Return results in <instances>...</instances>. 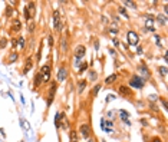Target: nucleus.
<instances>
[{
    "instance_id": "nucleus-20",
    "label": "nucleus",
    "mask_w": 168,
    "mask_h": 142,
    "mask_svg": "<svg viewBox=\"0 0 168 142\" xmlns=\"http://www.w3.org/2000/svg\"><path fill=\"white\" fill-rule=\"evenodd\" d=\"M68 50V42H66V37H62L61 39V52L65 53Z\"/></svg>"
},
{
    "instance_id": "nucleus-18",
    "label": "nucleus",
    "mask_w": 168,
    "mask_h": 142,
    "mask_svg": "<svg viewBox=\"0 0 168 142\" xmlns=\"http://www.w3.org/2000/svg\"><path fill=\"white\" fill-rule=\"evenodd\" d=\"M86 85H88V82L85 81V79H82V81L78 82V93H82V92H84V89L86 88Z\"/></svg>"
},
{
    "instance_id": "nucleus-16",
    "label": "nucleus",
    "mask_w": 168,
    "mask_h": 142,
    "mask_svg": "<svg viewBox=\"0 0 168 142\" xmlns=\"http://www.w3.org/2000/svg\"><path fill=\"white\" fill-rule=\"evenodd\" d=\"M17 59H19V53H17V52H10L9 56H7V62H9V63H14Z\"/></svg>"
},
{
    "instance_id": "nucleus-23",
    "label": "nucleus",
    "mask_w": 168,
    "mask_h": 142,
    "mask_svg": "<svg viewBox=\"0 0 168 142\" xmlns=\"http://www.w3.org/2000/svg\"><path fill=\"white\" fill-rule=\"evenodd\" d=\"M71 142H79L78 141V131H75V129L71 131Z\"/></svg>"
},
{
    "instance_id": "nucleus-39",
    "label": "nucleus",
    "mask_w": 168,
    "mask_h": 142,
    "mask_svg": "<svg viewBox=\"0 0 168 142\" xmlns=\"http://www.w3.org/2000/svg\"><path fill=\"white\" fill-rule=\"evenodd\" d=\"M6 13L9 14V16H10V14H12V7H9V6H7V9H6Z\"/></svg>"
},
{
    "instance_id": "nucleus-26",
    "label": "nucleus",
    "mask_w": 168,
    "mask_h": 142,
    "mask_svg": "<svg viewBox=\"0 0 168 142\" xmlns=\"http://www.w3.org/2000/svg\"><path fill=\"white\" fill-rule=\"evenodd\" d=\"M23 13H24V19H26L27 22H30L32 16H30V13H29V10H27V7H26V6H24V9H23Z\"/></svg>"
},
{
    "instance_id": "nucleus-1",
    "label": "nucleus",
    "mask_w": 168,
    "mask_h": 142,
    "mask_svg": "<svg viewBox=\"0 0 168 142\" xmlns=\"http://www.w3.org/2000/svg\"><path fill=\"white\" fill-rule=\"evenodd\" d=\"M145 85V81L139 76V75H134L131 79H129V88H137V89H142Z\"/></svg>"
},
{
    "instance_id": "nucleus-34",
    "label": "nucleus",
    "mask_w": 168,
    "mask_h": 142,
    "mask_svg": "<svg viewBox=\"0 0 168 142\" xmlns=\"http://www.w3.org/2000/svg\"><path fill=\"white\" fill-rule=\"evenodd\" d=\"M109 33H111V34H117L118 30L115 29V27H111V29H109Z\"/></svg>"
},
{
    "instance_id": "nucleus-3",
    "label": "nucleus",
    "mask_w": 168,
    "mask_h": 142,
    "mask_svg": "<svg viewBox=\"0 0 168 142\" xmlns=\"http://www.w3.org/2000/svg\"><path fill=\"white\" fill-rule=\"evenodd\" d=\"M53 26H55V29H56L57 33H61V32L63 30V26H65V24L61 22L59 12H55V13H53Z\"/></svg>"
},
{
    "instance_id": "nucleus-5",
    "label": "nucleus",
    "mask_w": 168,
    "mask_h": 142,
    "mask_svg": "<svg viewBox=\"0 0 168 142\" xmlns=\"http://www.w3.org/2000/svg\"><path fill=\"white\" fill-rule=\"evenodd\" d=\"M51 72H52V65L51 63H45L41 68V73L43 75V82H47L51 78Z\"/></svg>"
},
{
    "instance_id": "nucleus-41",
    "label": "nucleus",
    "mask_w": 168,
    "mask_h": 142,
    "mask_svg": "<svg viewBox=\"0 0 168 142\" xmlns=\"http://www.w3.org/2000/svg\"><path fill=\"white\" fill-rule=\"evenodd\" d=\"M149 99H151V101H157V96H155V95H151V96H149Z\"/></svg>"
},
{
    "instance_id": "nucleus-27",
    "label": "nucleus",
    "mask_w": 168,
    "mask_h": 142,
    "mask_svg": "<svg viewBox=\"0 0 168 142\" xmlns=\"http://www.w3.org/2000/svg\"><path fill=\"white\" fill-rule=\"evenodd\" d=\"M124 4L128 7H131V9H137V3H135V2H128V0H125Z\"/></svg>"
},
{
    "instance_id": "nucleus-7",
    "label": "nucleus",
    "mask_w": 168,
    "mask_h": 142,
    "mask_svg": "<svg viewBox=\"0 0 168 142\" xmlns=\"http://www.w3.org/2000/svg\"><path fill=\"white\" fill-rule=\"evenodd\" d=\"M79 132H81V135L84 136V138H89V136L92 135V128L89 124H82L81 126H79Z\"/></svg>"
},
{
    "instance_id": "nucleus-37",
    "label": "nucleus",
    "mask_w": 168,
    "mask_h": 142,
    "mask_svg": "<svg viewBox=\"0 0 168 142\" xmlns=\"http://www.w3.org/2000/svg\"><path fill=\"white\" fill-rule=\"evenodd\" d=\"M47 40H49V46H53V37L49 36V39H47Z\"/></svg>"
},
{
    "instance_id": "nucleus-38",
    "label": "nucleus",
    "mask_w": 168,
    "mask_h": 142,
    "mask_svg": "<svg viewBox=\"0 0 168 142\" xmlns=\"http://www.w3.org/2000/svg\"><path fill=\"white\" fill-rule=\"evenodd\" d=\"M111 99H115V96L114 95H108V98H106V102H109Z\"/></svg>"
},
{
    "instance_id": "nucleus-9",
    "label": "nucleus",
    "mask_w": 168,
    "mask_h": 142,
    "mask_svg": "<svg viewBox=\"0 0 168 142\" xmlns=\"http://www.w3.org/2000/svg\"><path fill=\"white\" fill-rule=\"evenodd\" d=\"M85 53H86V47L84 46V45H78L76 47H75V59H82L85 56Z\"/></svg>"
},
{
    "instance_id": "nucleus-36",
    "label": "nucleus",
    "mask_w": 168,
    "mask_h": 142,
    "mask_svg": "<svg viewBox=\"0 0 168 142\" xmlns=\"http://www.w3.org/2000/svg\"><path fill=\"white\" fill-rule=\"evenodd\" d=\"M41 52H42V47L39 49V50H37V55H36V59H37V60H41Z\"/></svg>"
},
{
    "instance_id": "nucleus-12",
    "label": "nucleus",
    "mask_w": 168,
    "mask_h": 142,
    "mask_svg": "<svg viewBox=\"0 0 168 142\" xmlns=\"http://www.w3.org/2000/svg\"><path fill=\"white\" fill-rule=\"evenodd\" d=\"M24 45H26V39L24 37H17V39H13V46L17 47V49H20V50H23L24 49Z\"/></svg>"
},
{
    "instance_id": "nucleus-6",
    "label": "nucleus",
    "mask_w": 168,
    "mask_h": 142,
    "mask_svg": "<svg viewBox=\"0 0 168 142\" xmlns=\"http://www.w3.org/2000/svg\"><path fill=\"white\" fill-rule=\"evenodd\" d=\"M118 93L121 95V96H124V98H129V96L134 95V92H132V89L129 86L121 85V86H118Z\"/></svg>"
},
{
    "instance_id": "nucleus-30",
    "label": "nucleus",
    "mask_w": 168,
    "mask_h": 142,
    "mask_svg": "<svg viewBox=\"0 0 168 142\" xmlns=\"http://www.w3.org/2000/svg\"><path fill=\"white\" fill-rule=\"evenodd\" d=\"M27 30H29V33H33L35 32V23L33 22H32V23L29 22V24H27Z\"/></svg>"
},
{
    "instance_id": "nucleus-33",
    "label": "nucleus",
    "mask_w": 168,
    "mask_h": 142,
    "mask_svg": "<svg viewBox=\"0 0 168 142\" xmlns=\"http://www.w3.org/2000/svg\"><path fill=\"white\" fill-rule=\"evenodd\" d=\"M6 43H7L6 39H0V47H4L6 46Z\"/></svg>"
},
{
    "instance_id": "nucleus-19",
    "label": "nucleus",
    "mask_w": 168,
    "mask_h": 142,
    "mask_svg": "<svg viewBox=\"0 0 168 142\" xmlns=\"http://www.w3.org/2000/svg\"><path fill=\"white\" fill-rule=\"evenodd\" d=\"M118 79V75L117 73H112V75H109L106 79H105V85H111V83H114L115 81Z\"/></svg>"
},
{
    "instance_id": "nucleus-10",
    "label": "nucleus",
    "mask_w": 168,
    "mask_h": 142,
    "mask_svg": "<svg viewBox=\"0 0 168 142\" xmlns=\"http://www.w3.org/2000/svg\"><path fill=\"white\" fill-rule=\"evenodd\" d=\"M10 29H12V33H20V30H22V22H20V19H13V20H12Z\"/></svg>"
},
{
    "instance_id": "nucleus-11",
    "label": "nucleus",
    "mask_w": 168,
    "mask_h": 142,
    "mask_svg": "<svg viewBox=\"0 0 168 142\" xmlns=\"http://www.w3.org/2000/svg\"><path fill=\"white\" fill-rule=\"evenodd\" d=\"M66 78H68V68L65 66V65H62L61 68H59V71H57V81L62 82Z\"/></svg>"
},
{
    "instance_id": "nucleus-24",
    "label": "nucleus",
    "mask_w": 168,
    "mask_h": 142,
    "mask_svg": "<svg viewBox=\"0 0 168 142\" xmlns=\"http://www.w3.org/2000/svg\"><path fill=\"white\" fill-rule=\"evenodd\" d=\"M118 12H119V14H121V16H124L125 19H129V16H128L127 10H125V9H124V7H122V6H119V7H118Z\"/></svg>"
},
{
    "instance_id": "nucleus-40",
    "label": "nucleus",
    "mask_w": 168,
    "mask_h": 142,
    "mask_svg": "<svg viewBox=\"0 0 168 142\" xmlns=\"http://www.w3.org/2000/svg\"><path fill=\"white\" fill-rule=\"evenodd\" d=\"M137 50H138V52H137L138 55H142V47H141V46H138V49H137Z\"/></svg>"
},
{
    "instance_id": "nucleus-13",
    "label": "nucleus",
    "mask_w": 168,
    "mask_h": 142,
    "mask_svg": "<svg viewBox=\"0 0 168 142\" xmlns=\"http://www.w3.org/2000/svg\"><path fill=\"white\" fill-rule=\"evenodd\" d=\"M43 83V75L41 73V72H37L36 75H35V81H33V86L35 88H39L41 85Z\"/></svg>"
},
{
    "instance_id": "nucleus-32",
    "label": "nucleus",
    "mask_w": 168,
    "mask_h": 142,
    "mask_svg": "<svg viewBox=\"0 0 168 142\" xmlns=\"http://www.w3.org/2000/svg\"><path fill=\"white\" fill-rule=\"evenodd\" d=\"M151 142H164V141H162V139L160 138V136H154V138L151 139Z\"/></svg>"
},
{
    "instance_id": "nucleus-31",
    "label": "nucleus",
    "mask_w": 168,
    "mask_h": 142,
    "mask_svg": "<svg viewBox=\"0 0 168 142\" xmlns=\"http://www.w3.org/2000/svg\"><path fill=\"white\" fill-rule=\"evenodd\" d=\"M86 69H88V63H85V62H84V63H82L81 66H79V72L82 73V72H85Z\"/></svg>"
},
{
    "instance_id": "nucleus-15",
    "label": "nucleus",
    "mask_w": 168,
    "mask_h": 142,
    "mask_svg": "<svg viewBox=\"0 0 168 142\" xmlns=\"http://www.w3.org/2000/svg\"><path fill=\"white\" fill-rule=\"evenodd\" d=\"M32 66H33V59L29 56V58L26 59V65H24V68H23V75L29 73V71L32 69Z\"/></svg>"
},
{
    "instance_id": "nucleus-21",
    "label": "nucleus",
    "mask_w": 168,
    "mask_h": 142,
    "mask_svg": "<svg viewBox=\"0 0 168 142\" xmlns=\"http://www.w3.org/2000/svg\"><path fill=\"white\" fill-rule=\"evenodd\" d=\"M101 88H102V85H101V83H96V85L94 86V89H92V92H91V95L94 96V98H96V96H98V92L101 91Z\"/></svg>"
},
{
    "instance_id": "nucleus-8",
    "label": "nucleus",
    "mask_w": 168,
    "mask_h": 142,
    "mask_svg": "<svg viewBox=\"0 0 168 142\" xmlns=\"http://www.w3.org/2000/svg\"><path fill=\"white\" fill-rule=\"evenodd\" d=\"M138 71L141 72V75H142L141 78L144 79V81H145V79L148 81V79L151 78V72H149V69L147 68V65H145V63H141V65H139V66H138Z\"/></svg>"
},
{
    "instance_id": "nucleus-28",
    "label": "nucleus",
    "mask_w": 168,
    "mask_h": 142,
    "mask_svg": "<svg viewBox=\"0 0 168 142\" xmlns=\"http://www.w3.org/2000/svg\"><path fill=\"white\" fill-rule=\"evenodd\" d=\"M158 72L161 73L162 78H165V76H167V68H165V66H160V68H158Z\"/></svg>"
},
{
    "instance_id": "nucleus-25",
    "label": "nucleus",
    "mask_w": 168,
    "mask_h": 142,
    "mask_svg": "<svg viewBox=\"0 0 168 142\" xmlns=\"http://www.w3.org/2000/svg\"><path fill=\"white\" fill-rule=\"evenodd\" d=\"M119 116H121L124 121H127L128 122V118H129V113L128 112H125V111H119Z\"/></svg>"
},
{
    "instance_id": "nucleus-2",
    "label": "nucleus",
    "mask_w": 168,
    "mask_h": 142,
    "mask_svg": "<svg viewBox=\"0 0 168 142\" xmlns=\"http://www.w3.org/2000/svg\"><path fill=\"white\" fill-rule=\"evenodd\" d=\"M127 40L131 46H138V45H139V34L135 30H129L127 33Z\"/></svg>"
},
{
    "instance_id": "nucleus-35",
    "label": "nucleus",
    "mask_w": 168,
    "mask_h": 142,
    "mask_svg": "<svg viewBox=\"0 0 168 142\" xmlns=\"http://www.w3.org/2000/svg\"><path fill=\"white\" fill-rule=\"evenodd\" d=\"M161 103H162V106H164V109H167V101H165L164 98H161Z\"/></svg>"
},
{
    "instance_id": "nucleus-17",
    "label": "nucleus",
    "mask_w": 168,
    "mask_h": 142,
    "mask_svg": "<svg viewBox=\"0 0 168 142\" xmlns=\"http://www.w3.org/2000/svg\"><path fill=\"white\" fill-rule=\"evenodd\" d=\"M26 7H27V10H29V13H30V16L33 17L35 12H36V3H35V2H29Z\"/></svg>"
},
{
    "instance_id": "nucleus-4",
    "label": "nucleus",
    "mask_w": 168,
    "mask_h": 142,
    "mask_svg": "<svg viewBox=\"0 0 168 142\" xmlns=\"http://www.w3.org/2000/svg\"><path fill=\"white\" fill-rule=\"evenodd\" d=\"M57 91V83L56 82H52L51 83V88H49V95H47V106L52 105V102H53V98H55V93Z\"/></svg>"
},
{
    "instance_id": "nucleus-29",
    "label": "nucleus",
    "mask_w": 168,
    "mask_h": 142,
    "mask_svg": "<svg viewBox=\"0 0 168 142\" xmlns=\"http://www.w3.org/2000/svg\"><path fill=\"white\" fill-rule=\"evenodd\" d=\"M89 75H91V76H89V79H91V81H96V79H98V73L95 71H91V72H89Z\"/></svg>"
},
{
    "instance_id": "nucleus-22",
    "label": "nucleus",
    "mask_w": 168,
    "mask_h": 142,
    "mask_svg": "<svg viewBox=\"0 0 168 142\" xmlns=\"http://www.w3.org/2000/svg\"><path fill=\"white\" fill-rule=\"evenodd\" d=\"M157 22H158V24H165L167 23V17H165V14H158Z\"/></svg>"
},
{
    "instance_id": "nucleus-14",
    "label": "nucleus",
    "mask_w": 168,
    "mask_h": 142,
    "mask_svg": "<svg viewBox=\"0 0 168 142\" xmlns=\"http://www.w3.org/2000/svg\"><path fill=\"white\" fill-rule=\"evenodd\" d=\"M145 23L148 24V30H149V32H154L155 30L154 26H152V24H154V17H152L151 14H145Z\"/></svg>"
}]
</instances>
